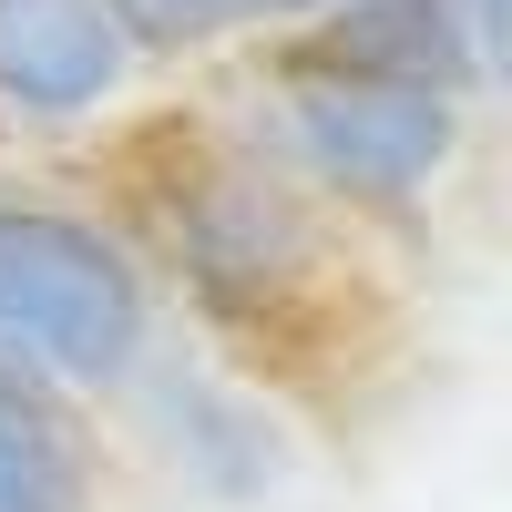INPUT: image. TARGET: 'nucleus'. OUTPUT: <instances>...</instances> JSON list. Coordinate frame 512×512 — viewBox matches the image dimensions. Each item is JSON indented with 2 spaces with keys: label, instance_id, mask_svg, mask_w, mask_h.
Listing matches in <instances>:
<instances>
[{
  "label": "nucleus",
  "instance_id": "obj_4",
  "mask_svg": "<svg viewBox=\"0 0 512 512\" xmlns=\"http://www.w3.org/2000/svg\"><path fill=\"white\" fill-rule=\"evenodd\" d=\"M123 410H134V431L175 461L205 502H256V492H277V472H287L277 420L256 410L226 369H205L185 349H144L134 379H123Z\"/></svg>",
  "mask_w": 512,
  "mask_h": 512
},
{
  "label": "nucleus",
  "instance_id": "obj_7",
  "mask_svg": "<svg viewBox=\"0 0 512 512\" xmlns=\"http://www.w3.org/2000/svg\"><path fill=\"white\" fill-rule=\"evenodd\" d=\"M93 431L72 420V390L0 359V512H93Z\"/></svg>",
  "mask_w": 512,
  "mask_h": 512
},
{
  "label": "nucleus",
  "instance_id": "obj_1",
  "mask_svg": "<svg viewBox=\"0 0 512 512\" xmlns=\"http://www.w3.org/2000/svg\"><path fill=\"white\" fill-rule=\"evenodd\" d=\"M154 246L175 287L226 328H277L328 277V226L308 185L256 144H185L154 185Z\"/></svg>",
  "mask_w": 512,
  "mask_h": 512
},
{
  "label": "nucleus",
  "instance_id": "obj_9",
  "mask_svg": "<svg viewBox=\"0 0 512 512\" xmlns=\"http://www.w3.org/2000/svg\"><path fill=\"white\" fill-rule=\"evenodd\" d=\"M328 0H216V31H236V21H318Z\"/></svg>",
  "mask_w": 512,
  "mask_h": 512
},
{
  "label": "nucleus",
  "instance_id": "obj_2",
  "mask_svg": "<svg viewBox=\"0 0 512 512\" xmlns=\"http://www.w3.org/2000/svg\"><path fill=\"white\" fill-rule=\"evenodd\" d=\"M154 349V277L103 216L0 195V359L52 390H123Z\"/></svg>",
  "mask_w": 512,
  "mask_h": 512
},
{
  "label": "nucleus",
  "instance_id": "obj_8",
  "mask_svg": "<svg viewBox=\"0 0 512 512\" xmlns=\"http://www.w3.org/2000/svg\"><path fill=\"white\" fill-rule=\"evenodd\" d=\"M123 31L134 41H164V52H185V41H216V0H113Z\"/></svg>",
  "mask_w": 512,
  "mask_h": 512
},
{
  "label": "nucleus",
  "instance_id": "obj_3",
  "mask_svg": "<svg viewBox=\"0 0 512 512\" xmlns=\"http://www.w3.org/2000/svg\"><path fill=\"white\" fill-rule=\"evenodd\" d=\"M461 123H472L461 93L277 62V134H287L277 164L308 195H338V205H420L461 164Z\"/></svg>",
  "mask_w": 512,
  "mask_h": 512
},
{
  "label": "nucleus",
  "instance_id": "obj_6",
  "mask_svg": "<svg viewBox=\"0 0 512 512\" xmlns=\"http://www.w3.org/2000/svg\"><path fill=\"white\" fill-rule=\"evenodd\" d=\"M287 62L318 72H379V82H420V93H492V62L472 52L451 0H328V11L287 41Z\"/></svg>",
  "mask_w": 512,
  "mask_h": 512
},
{
  "label": "nucleus",
  "instance_id": "obj_5",
  "mask_svg": "<svg viewBox=\"0 0 512 512\" xmlns=\"http://www.w3.org/2000/svg\"><path fill=\"white\" fill-rule=\"evenodd\" d=\"M144 41L113 0H0V123H82L134 82Z\"/></svg>",
  "mask_w": 512,
  "mask_h": 512
}]
</instances>
